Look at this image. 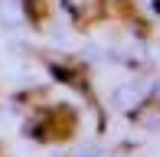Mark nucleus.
I'll use <instances>...</instances> for the list:
<instances>
[{
  "label": "nucleus",
  "mask_w": 160,
  "mask_h": 157,
  "mask_svg": "<svg viewBox=\"0 0 160 157\" xmlns=\"http://www.w3.org/2000/svg\"><path fill=\"white\" fill-rule=\"evenodd\" d=\"M65 10L78 26H92L108 17V0H65Z\"/></svg>",
  "instance_id": "3"
},
{
  "label": "nucleus",
  "mask_w": 160,
  "mask_h": 157,
  "mask_svg": "<svg viewBox=\"0 0 160 157\" xmlns=\"http://www.w3.org/2000/svg\"><path fill=\"white\" fill-rule=\"evenodd\" d=\"M23 10H26V17H30V23H36V26H46L49 17H52L49 0H23Z\"/></svg>",
  "instance_id": "4"
},
{
  "label": "nucleus",
  "mask_w": 160,
  "mask_h": 157,
  "mask_svg": "<svg viewBox=\"0 0 160 157\" xmlns=\"http://www.w3.org/2000/svg\"><path fill=\"white\" fill-rule=\"evenodd\" d=\"M78 128V111L72 105H46L26 121V138L39 144H65Z\"/></svg>",
  "instance_id": "1"
},
{
  "label": "nucleus",
  "mask_w": 160,
  "mask_h": 157,
  "mask_svg": "<svg viewBox=\"0 0 160 157\" xmlns=\"http://www.w3.org/2000/svg\"><path fill=\"white\" fill-rule=\"evenodd\" d=\"M49 69H52V75L59 78L62 85H69V89H75L78 95H85V98H88V105L101 115V108H98V95H95V89H92L88 69H85L82 62H75V59H49Z\"/></svg>",
  "instance_id": "2"
}]
</instances>
